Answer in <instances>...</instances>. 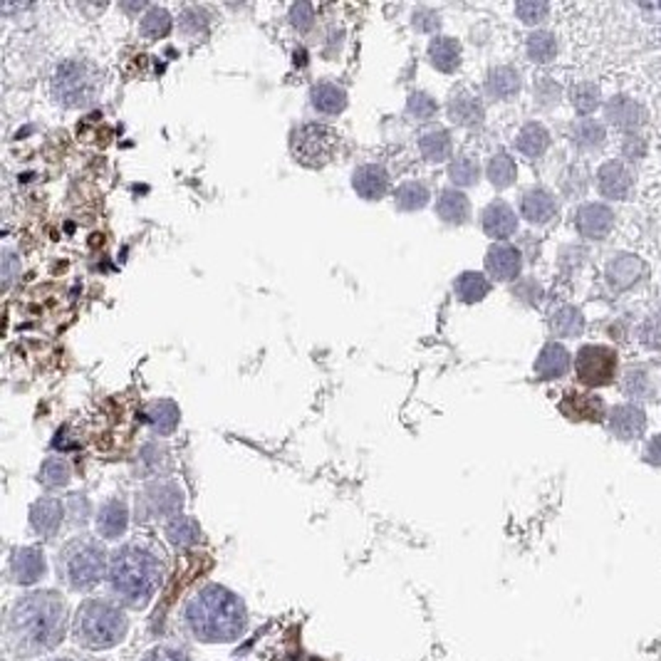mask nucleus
I'll use <instances>...</instances> for the list:
<instances>
[{
	"mask_svg": "<svg viewBox=\"0 0 661 661\" xmlns=\"http://www.w3.org/2000/svg\"><path fill=\"white\" fill-rule=\"evenodd\" d=\"M8 627L22 651L30 654L53 651L57 644H63L67 631V612L63 599L50 589L25 595L13 605Z\"/></svg>",
	"mask_w": 661,
	"mask_h": 661,
	"instance_id": "1",
	"label": "nucleus"
},
{
	"mask_svg": "<svg viewBox=\"0 0 661 661\" xmlns=\"http://www.w3.org/2000/svg\"><path fill=\"white\" fill-rule=\"evenodd\" d=\"M186 624L206 644L235 641L246 631V605L238 595L221 585H206L186 605Z\"/></svg>",
	"mask_w": 661,
	"mask_h": 661,
	"instance_id": "2",
	"label": "nucleus"
},
{
	"mask_svg": "<svg viewBox=\"0 0 661 661\" xmlns=\"http://www.w3.org/2000/svg\"><path fill=\"white\" fill-rule=\"evenodd\" d=\"M159 557L144 545H122L109 555L107 582L112 595L131 609H144L161 585Z\"/></svg>",
	"mask_w": 661,
	"mask_h": 661,
	"instance_id": "3",
	"label": "nucleus"
},
{
	"mask_svg": "<svg viewBox=\"0 0 661 661\" xmlns=\"http://www.w3.org/2000/svg\"><path fill=\"white\" fill-rule=\"evenodd\" d=\"M107 570L109 557L105 545L89 535L67 540L63 550L57 553V575L63 577L64 585L77 592H85L99 585V580L105 577Z\"/></svg>",
	"mask_w": 661,
	"mask_h": 661,
	"instance_id": "4",
	"label": "nucleus"
},
{
	"mask_svg": "<svg viewBox=\"0 0 661 661\" xmlns=\"http://www.w3.org/2000/svg\"><path fill=\"white\" fill-rule=\"evenodd\" d=\"M127 614L107 599H85L77 609L75 637L87 649H112L127 637Z\"/></svg>",
	"mask_w": 661,
	"mask_h": 661,
	"instance_id": "5",
	"label": "nucleus"
},
{
	"mask_svg": "<svg viewBox=\"0 0 661 661\" xmlns=\"http://www.w3.org/2000/svg\"><path fill=\"white\" fill-rule=\"evenodd\" d=\"M53 99L64 109L92 107L102 92V72L82 57H70L55 67L50 82Z\"/></svg>",
	"mask_w": 661,
	"mask_h": 661,
	"instance_id": "6",
	"label": "nucleus"
},
{
	"mask_svg": "<svg viewBox=\"0 0 661 661\" xmlns=\"http://www.w3.org/2000/svg\"><path fill=\"white\" fill-rule=\"evenodd\" d=\"M340 149V134L327 124H302L290 134V151L308 169L327 166Z\"/></svg>",
	"mask_w": 661,
	"mask_h": 661,
	"instance_id": "7",
	"label": "nucleus"
},
{
	"mask_svg": "<svg viewBox=\"0 0 661 661\" xmlns=\"http://www.w3.org/2000/svg\"><path fill=\"white\" fill-rule=\"evenodd\" d=\"M182 486L166 479L151 480L149 486L139 493L137 498V511L144 518H151V521H157V518H176V515H182Z\"/></svg>",
	"mask_w": 661,
	"mask_h": 661,
	"instance_id": "8",
	"label": "nucleus"
},
{
	"mask_svg": "<svg viewBox=\"0 0 661 661\" xmlns=\"http://www.w3.org/2000/svg\"><path fill=\"white\" fill-rule=\"evenodd\" d=\"M577 379L585 386H607L617 374V354L602 344H585L575 360Z\"/></svg>",
	"mask_w": 661,
	"mask_h": 661,
	"instance_id": "9",
	"label": "nucleus"
},
{
	"mask_svg": "<svg viewBox=\"0 0 661 661\" xmlns=\"http://www.w3.org/2000/svg\"><path fill=\"white\" fill-rule=\"evenodd\" d=\"M486 270L488 275L503 283H511L523 270V256L511 243H493L486 253Z\"/></svg>",
	"mask_w": 661,
	"mask_h": 661,
	"instance_id": "10",
	"label": "nucleus"
},
{
	"mask_svg": "<svg viewBox=\"0 0 661 661\" xmlns=\"http://www.w3.org/2000/svg\"><path fill=\"white\" fill-rule=\"evenodd\" d=\"M352 189L364 201H379L389 191V171L382 164H362L352 171Z\"/></svg>",
	"mask_w": 661,
	"mask_h": 661,
	"instance_id": "11",
	"label": "nucleus"
},
{
	"mask_svg": "<svg viewBox=\"0 0 661 661\" xmlns=\"http://www.w3.org/2000/svg\"><path fill=\"white\" fill-rule=\"evenodd\" d=\"M575 225L582 238L599 241V238H605L612 231L614 214H612V208L602 206V203H585L575 214Z\"/></svg>",
	"mask_w": 661,
	"mask_h": 661,
	"instance_id": "12",
	"label": "nucleus"
},
{
	"mask_svg": "<svg viewBox=\"0 0 661 661\" xmlns=\"http://www.w3.org/2000/svg\"><path fill=\"white\" fill-rule=\"evenodd\" d=\"M480 228L488 238L503 241L518 231V216L505 201H493L480 214Z\"/></svg>",
	"mask_w": 661,
	"mask_h": 661,
	"instance_id": "13",
	"label": "nucleus"
},
{
	"mask_svg": "<svg viewBox=\"0 0 661 661\" xmlns=\"http://www.w3.org/2000/svg\"><path fill=\"white\" fill-rule=\"evenodd\" d=\"M64 521V505L53 496H45L30 505V528L40 538H53Z\"/></svg>",
	"mask_w": 661,
	"mask_h": 661,
	"instance_id": "14",
	"label": "nucleus"
},
{
	"mask_svg": "<svg viewBox=\"0 0 661 661\" xmlns=\"http://www.w3.org/2000/svg\"><path fill=\"white\" fill-rule=\"evenodd\" d=\"M129 528V508L122 498H109L97 511V533L105 540H119Z\"/></svg>",
	"mask_w": 661,
	"mask_h": 661,
	"instance_id": "15",
	"label": "nucleus"
},
{
	"mask_svg": "<svg viewBox=\"0 0 661 661\" xmlns=\"http://www.w3.org/2000/svg\"><path fill=\"white\" fill-rule=\"evenodd\" d=\"M448 119L459 127H476L483 122L486 117V109H483V102L479 97L470 95L466 89H459L453 95L448 97Z\"/></svg>",
	"mask_w": 661,
	"mask_h": 661,
	"instance_id": "16",
	"label": "nucleus"
},
{
	"mask_svg": "<svg viewBox=\"0 0 661 661\" xmlns=\"http://www.w3.org/2000/svg\"><path fill=\"white\" fill-rule=\"evenodd\" d=\"M11 572L18 585H35L45 575V555L38 547L13 550Z\"/></svg>",
	"mask_w": 661,
	"mask_h": 661,
	"instance_id": "17",
	"label": "nucleus"
},
{
	"mask_svg": "<svg viewBox=\"0 0 661 661\" xmlns=\"http://www.w3.org/2000/svg\"><path fill=\"white\" fill-rule=\"evenodd\" d=\"M521 214L528 224L545 225L557 216V201L550 191L545 189H530L521 199Z\"/></svg>",
	"mask_w": 661,
	"mask_h": 661,
	"instance_id": "18",
	"label": "nucleus"
},
{
	"mask_svg": "<svg viewBox=\"0 0 661 661\" xmlns=\"http://www.w3.org/2000/svg\"><path fill=\"white\" fill-rule=\"evenodd\" d=\"M560 411L572 421H595L597 424L605 419V402L599 396L567 392L560 402Z\"/></svg>",
	"mask_w": 661,
	"mask_h": 661,
	"instance_id": "19",
	"label": "nucleus"
},
{
	"mask_svg": "<svg viewBox=\"0 0 661 661\" xmlns=\"http://www.w3.org/2000/svg\"><path fill=\"white\" fill-rule=\"evenodd\" d=\"M597 189L607 199H627L631 193V174L622 161H607L597 171Z\"/></svg>",
	"mask_w": 661,
	"mask_h": 661,
	"instance_id": "20",
	"label": "nucleus"
},
{
	"mask_svg": "<svg viewBox=\"0 0 661 661\" xmlns=\"http://www.w3.org/2000/svg\"><path fill=\"white\" fill-rule=\"evenodd\" d=\"M309 105L325 117H337L347 107V92L337 82H318L309 89Z\"/></svg>",
	"mask_w": 661,
	"mask_h": 661,
	"instance_id": "21",
	"label": "nucleus"
},
{
	"mask_svg": "<svg viewBox=\"0 0 661 661\" xmlns=\"http://www.w3.org/2000/svg\"><path fill=\"white\" fill-rule=\"evenodd\" d=\"M436 216L448 225H463L470 218L469 196L459 189H444L436 199Z\"/></svg>",
	"mask_w": 661,
	"mask_h": 661,
	"instance_id": "22",
	"label": "nucleus"
},
{
	"mask_svg": "<svg viewBox=\"0 0 661 661\" xmlns=\"http://www.w3.org/2000/svg\"><path fill=\"white\" fill-rule=\"evenodd\" d=\"M609 428H612V434L617 438H624V441H630V438H637L647 428V416L641 411L640 406H631V404H624V406H617V409H612V414H609Z\"/></svg>",
	"mask_w": 661,
	"mask_h": 661,
	"instance_id": "23",
	"label": "nucleus"
},
{
	"mask_svg": "<svg viewBox=\"0 0 661 661\" xmlns=\"http://www.w3.org/2000/svg\"><path fill=\"white\" fill-rule=\"evenodd\" d=\"M147 421L157 436H171L182 421V409L171 399H154L147 406Z\"/></svg>",
	"mask_w": 661,
	"mask_h": 661,
	"instance_id": "24",
	"label": "nucleus"
},
{
	"mask_svg": "<svg viewBox=\"0 0 661 661\" xmlns=\"http://www.w3.org/2000/svg\"><path fill=\"white\" fill-rule=\"evenodd\" d=\"M605 114L607 119L619 129H640L644 124V119H647V112L641 107L640 102H634V99H627V97H614V99H609L607 102V109H605Z\"/></svg>",
	"mask_w": 661,
	"mask_h": 661,
	"instance_id": "25",
	"label": "nucleus"
},
{
	"mask_svg": "<svg viewBox=\"0 0 661 661\" xmlns=\"http://www.w3.org/2000/svg\"><path fill=\"white\" fill-rule=\"evenodd\" d=\"M567 369H570V352L557 342H547L535 360L538 377L540 379H557V377H565Z\"/></svg>",
	"mask_w": 661,
	"mask_h": 661,
	"instance_id": "26",
	"label": "nucleus"
},
{
	"mask_svg": "<svg viewBox=\"0 0 661 661\" xmlns=\"http://www.w3.org/2000/svg\"><path fill=\"white\" fill-rule=\"evenodd\" d=\"M428 63L436 67L438 72H456L461 67V43L446 35H436L428 43Z\"/></svg>",
	"mask_w": 661,
	"mask_h": 661,
	"instance_id": "27",
	"label": "nucleus"
},
{
	"mask_svg": "<svg viewBox=\"0 0 661 661\" xmlns=\"http://www.w3.org/2000/svg\"><path fill=\"white\" fill-rule=\"evenodd\" d=\"M644 275V263L634 256H617L607 267V280L614 290H627L637 285Z\"/></svg>",
	"mask_w": 661,
	"mask_h": 661,
	"instance_id": "28",
	"label": "nucleus"
},
{
	"mask_svg": "<svg viewBox=\"0 0 661 661\" xmlns=\"http://www.w3.org/2000/svg\"><path fill=\"white\" fill-rule=\"evenodd\" d=\"M486 89L496 99H511L521 92V72L511 64L491 67V72L486 77Z\"/></svg>",
	"mask_w": 661,
	"mask_h": 661,
	"instance_id": "29",
	"label": "nucleus"
},
{
	"mask_svg": "<svg viewBox=\"0 0 661 661\" xmlns=\"http://www.w3.org/2000/svg\"><path fill=\"white\" fill-rule=\"evenodd\" d=\"M488 292H491L488 277L483 275V273H476V270H466V273H461V275L453 280V295H456L461 302H466V305H476L480 300H486L488 298Z\"/></svg>",
	"mask_w": 661,
	"mask_h": 661,
	"instance_id": "30",
	"label": "nucleus"
},
{
	"mask_svg": "<svg viewBox=\"0 0 661 661\" xmlns=\"http://www.w3.org/2000/svg\"><path fill=\"white\" fill-rule=\"evenodd\" d=\"M169 448L159 441H149L139 448L137 470L141 479H151V476H159L164 470H169Z\"/></svg>",
	"mask_w": 661,
	"mask_h": 661,
	"instance_id": "31",
	"label": "nucleus"
},
{
	"mask_svg": "<svg viewBox=\"0 0 661 661\" xmlns=\"http://www.w3.org/2000/svg\"><path fill=\"white\" fill-rule=\"evenodd\" d=\"M419 151L428 164H441V161L451 159L453 154V141L446 129H428L419 137Z\"/></svg>",
	"mask_w": 661,
	"mask_h": 661,
	"instance_id": "32",
	"label": "nucleus"
},
{
	"mask_svg": "<svg viewBox=\"0 0 661 661\" xmlns=\"http://www.w3.org/2000/svg\"><path fill=\"white\" fill-rule=\"evenodd\" d=\"M550 147V134H547V129L543 124H538V122H528L521 131H518V137H515V149L521 151L523 157L528 159H538V157H543L545 151Z\"/></svg>",
	"mask_w": 661,
	"mask_h": 661,
	"instance_id": "33",
	"label": "nucleus"
},
{
	"mask_svg": "<svg viewBox=\"0 0 661 661\" xmlns=\"http://www.w3.org/2000/svg\"><path fill=\"white\" fill-rule=\"evenodd\" d=\"M72 479V469L63 456H47L38 470V483L47 491H60Z\"/></svg>",
	"mask_w": 661,
	"mask_h": 661,
	"instance_id": "34",
	"label": "nucleus"
},
{
	"mask_svg": "<svg viewBox=\"0 0 661 661\" xmlns=\"http://www.w3.org/2000/svg\"><path fill=\"white\" fill-rule=\"evenodd\" d=\"M199 538H201V528H199L196 518H191V515H176L166 523V540L174 547H179V550L196 545Z\"/></svg>",
	"mask_w": 661,
	"mask_h": 661,
	"instance_id": "35",
	"label": "nucleus"
},
{
	"mask_svg": "<svg viewBox=\"0 0 661 661\" xmlns=\"http://www.w3.org/2000/svg\"><path fill=\"white\" fill-rule=\"evenodd\" d=\"M431 201L427 183L421 182H404L394 193V206L404 214H416L421 208H427Z\"/></svg>",
	"mask_w": 661,
	"mask_h": 661,
	"instance_id": "36",
	"label": "nucleus"
},
{
	"mask_svg": "<svg viewBox=\"0 0 661 661\" xmlns=\"http://www.w3.org/2000/svg\"><path fill=\"white\" fill-rule=\"evenodd\" d=\"M486 176L488 182L496 186V189H508L515 183V176H518V166H515V159L505 151H498L493 154L491 161H488V169H486Z\"/></svg>",
	"mask_w": 661,
	"mask_h": 661,
	"instance_id": "37",
	"label": "nucleus"
},
{
	"mask_svg": "<svg viewBox=\"0 0 661 661\" xmlns=\"http://www.w3.org/2000/svg\"><path fill=\"white\" fill-rule=\"evenodd\" d=\"M550 330L557 337H580L585 330V320H582V312L572 305L555 309L553 318H550Z\"/></svg>",
	"mask_w": 661,
	"mask_h": 661,
	"instance_id": "38",
	"label": "nucleus"
},
{
	"mask_svg": "<svg viewBox=\"0 0 661 661\" xmlns=\"http://www.w3.org/2000/svg\"><path fill=\"white\" fill-rule=\"evenodd\" d=\"M171 25H174V18L166 8H159L154 5L149 11L141 15L139 21V32L149 40H159V38H166L171 32Z\"/></svg>",
	"mask_w": 661,
	"mask_h": 661,
	"instance_id": "39",
	"label": "nucleus"
},
{
	"mask_svg": "<svg viewBox=\"0 0 661 661\" xmlns=\"http://www.w3.org/2000/svg\"><path fill=\"white\" fill-rule=\"evenodd\" d=\"M448 179H451L453 186H461V189L476 186L480 179L479 161L469 157V154H461V157H456V159L448 164Z\"/></svg>",
	"mask_w": 661,
	"mask_h": 661,
	"instance_id": "40",
	"label": "nucleus"
},
{
	"mask_svg": "<svg viewBox=\"0 0 661 661\" xmlns=\"http://www.w3.org/2000/svg\"><path fill=\"white\" fill-rule=\"evenodd\" d=\"M555 55H557V40H555L553 32L547 30H535L530 32V38H528V57L533 60V63H550L555 60Z\"/></svg>",
	"mask_w": 661,
	"mask_h": 661,
	"instance_id": "41",
	"label": "nucleus"
},
{
	"mask_svg": "<svg viewBox=\"0 0 661 661\" xmlns=\"http://www.w3.org/2000/svg\"><path fill=\"white\" fill-rule=\"evenodd\" d=\"M572 141L582 149H595L605 141V127L595 119H580L572 124Z\"/></svg>",
	"mask_w": 661,
	"mask_h": 661,
	"instance_id": "42",
	"label": "nucleus"
},
{
	"mask_svg": "<svg viewBox=\"0 0 661 661\" xmlns=\"http://www.w3.org/2000/svg\"><path fill=\"white\" fill-rule=\"evenodd\" d=\"M406 112L409 117H414L416 122H428V119L436 117L438 105L436 99L427 92H411L406 99Z\"/></svg>",
	"mask_w": 661,
	"mask_h": 661,
	"instance_id": "43",
	"label": "nucleus"
},
{
	"mask_svg": "<svg viewBox=\"0 0 661 661\" xmlns=\"http://www.w3.org/2000/svg\"><path fill=\"white\" fill-rule=\"evenodd\" d=\"M572 107L580 114H592L599 107V87L592 82H580L572 89Z\"/></svg>",
	"mask_w": 661,
	"mask_h": 661,
	"instance_id": "44",
	"label": "nucleus"
},
{
	"mask_svg": "<svg viewBox=\"0 0 661 661\" xmlns=\"http://www.w3.org/2000/svg\"><path fill=\"white\" fill-rule=\"evenodd\" d=\"M179 28H182L186 35H206L208 32V15L201 8H186V11L179 15Z\"/></svg>",
	"mask_w": 661,
	"mask_h": 661,
	"instance_id": "45",
	"label": "nucleus"
},
{
	"mask_svg": "<svg viewBox=\"0 0 661 661\" xmlns=\"http://www.w3.org/2000/svg\"><path fill=\"white\" fill-rule=\"evenodd\" d=\"M290 25L298 32H309L315 25V8L309 3H295L288 15Z\"/></svg>",
	"mask_w": 661,
	"mask_h": 661,
	"instance_id": "46",
	"label": "nucleus"
},
{
	"mask_svg": "<svg viewBox=\"0 0 661 661\" xmlns=\"http://www.w3.org/2000/svg\"><path fill=\"white\" fill-rule=\"evenodd\" d=\"M547 5L545 3H535V0H523V3H518L515 5V13H518V18L525 22V25H538V22H543L547 18Z\"/></svg>",
	"mask_w": 661,
	"mask_h": 661,
	"instance_id": "47",
	"label": "nucleus"
},
{
	"mask_svg": "<svg viewBox=\"0 0 661 661\" xmlns=\"http://www.w3.org/2000/svg\"><path fill=\"white\" fill-rule=\"evenodd\" d=\"M622 389L627 396H644L649 392V377L644 369H630L622 382Z\"/></svg>",
	"mask_w": 661,
	"mask_h": 661,
	"instance_id": "48",
	"label": "nucleus"
},
{
	"mask_svg": "<svg viewBox=\"0 0 661 661\" xmlns=\"http://www.w3.org/2000/svg\"><path fill=\"white\" fill-rule=\"evenodd\" d=\"M513 295L525 302V305H538L540 298H543V288L535 283V280H521L515 288H513Z\"/></svg>",
	"mask_w": 661,
	"mask_h": 661,
	"instance_id": "49",
	"label": "nucleus"
},
{
	"mask_svg": "<svg viewBox=\"0 0 661 661\" xmlns=\"http://www.w3.org/2000/svg\"><path fill=\"white\" fill-rule=\"evenodd\" d=\"M21 275V258L13 253L11 248L3 250V283L5 288H11V283Z\"/></svg>",
	"mask_w": 661,
	"mask_h": 661,
	"instance_id": "50",
	"label": "nucleus"
},
{
	"mask_svg": "<svg viewBox=\"0 0 661 661\" xmlns=\"http://www.w3.org/2000/svg\"><path fill=\"white\" fill-rule=\"evenodd\" d=\"M641 342L647 347L659 350L661 347V318H649V320L641 325Z\"/></svg>",
	"mask_w": 661,
	"mask_h": 661,
	"instance_id": "51",
	"label": "nucleus"
},
{
	"mask_svg": "<svg viewBox=\"0 0 661 661\" xmlns=\"http://www.w3.org/2000/svg\"><path fill=\"white\" fill-rule=\"evenodd\" d=\"M438 25H441V21H438V13L427 11V8H419V11L414 13V28H416V30L434 32V30H438Z\"/></svg>",
	"mask_w": 661,
	"mask_h": 661,
	"instance_id": "52",
	"label": "nucleus"
},
{
	"mask_svg": "<svg viewBox=\"0 0 661 661\" xmlns=\"http://www.w3.org/2000/svg\"><path fill=\"white\" fill-rule=\"evenodd\" d=\"M141 661H189V657L183 651L169 649V647H157V649H151Z\"/></svg>",
	"mask_w": 661,
	"mask_h": 661,
	"instance_id": "53",
	"label": "nucleus"
},
{
	"mask_svg": "<svg viewBox=\"0 0 661 661\" xmlns=\"http://www.w3.org/2000/svg\"><path fill=\"white\" fill-rule=\"evenodd\" d=\"M535 92H538V99L543 105H553V102H557V97H560V89H557V85L550 82V77H543L538 82V87H535Z\"/></svg>",
	"mask_w": 661,
	"mask_h": 661,
	"instance_id": "54",
	"label": "nucleus"
},
{
	"mask_svg": "<svg viewBox=\"0 0 661 661\" xmlns=\"http://www.w3.org/2000/svg\"><path fill=\"white\" fill-rule=\"evenodd\" d=\"M647 461L654 466H661V436L651 438V444L647 446Z\"/></svg>",
	"mask_w": 661,
	"mask_h": 661,
	"instance_id": "55",
	"label": "nucleus"
}]
</instances>
